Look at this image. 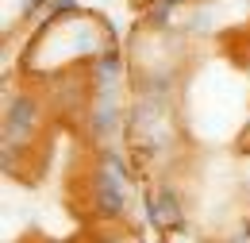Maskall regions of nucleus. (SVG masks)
Returning <instances> with one entry per match:
<instances>
[{
	"mask_svg": "<svg viewBox=\"0 0 250 243\" xmlns=\"http://www.w3.org/2000/svg\"><path fill=\"white\" fill-rule=\"evenodd\" d=\"M166 243H208V240H196L188 232H173V236H166Z\"/></svg>",
	"mask_w": 250,
	"mask_h": 243,
	"instance_id": "4",
	"label": "nucleus"
},
{
	"mask_svg": "<svg viewBox=\"0 0 250 243\" xmlns=\"http://www.w3.org/2000/svg\"><path fill=\"white\" fill-rule=\"evenodd\" d=\"M192 8V0H146V31H173Z\"/></svg>",
	"mask_w": 250,
	"mask_h": 243,
	"instance_id": "3",
	"label": "nucleus"
},
{
	"mask_svg": "<svg viewBox=\"0 0 250 243\" xmlns=\"http://www.w3.org/2000/svg\"><path fill=\"white\" fill-rule=\"evenodd\" d=\"M146 216L162 236L185 232V197H181V189L169 182H154L150 193H146Z\"/></svg>",
	"mask_w": 250,
	"mask_h": 243,
	"instance_id": "2",
	"label": "nucleus"
},
{
	"mask_svg": "<svg viewBox=\"0 0 250 243\" xmlns=\"http://www.w3.org/2000/svg\"><path fill=\"white\" fill-rule=\"evenodd\" d=\"M96 205L108 216H124L131 209V178L124 170V158L116 151H104L96 170Z\"/></svg>",
	"mask_w": 250,
	"mask_h": 243,
	"instance_id": "1",
	"label": "nucleus"
}]
</instances>
